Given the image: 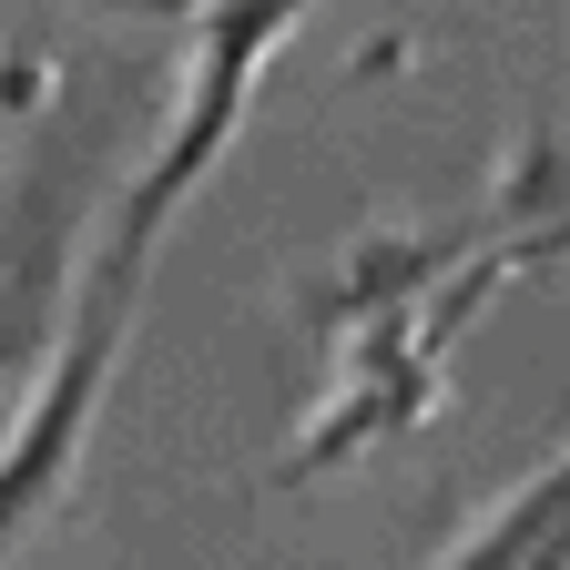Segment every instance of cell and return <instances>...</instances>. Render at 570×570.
I'll return each instance as SVG.
<instances>
[{"label": "cell", "instance_id": "cell-1", "mask_svg": "<svg viewBox=\"0 0 570 570\" xmlns=\"http://www.w3.org/2000/svg\"><path fill=\"white\" fill-rule=\"evenodd\" d=\"M142 275H154V255H122V245L92 255L82 296H71V316L41 356V387H21L11 428H0V560L41 530V510L82 469L92 417H102L112 367H122V336H132V306H142Z\"/></svg>", "mask_w": 570, "mask_h": 570}, {"label": "cell", "instance_id": "cell-2", "mask_svg": "<svg viewBox=\"0 0 570 570\" xmlns=\"http://www.w3.org/2000/svg\"><path fill=\"white\" fill-rule=\"evenodd\" d=\"M316 0H204L194 11V41H184V92H174V122L154 132V154H142V174L122 184V214H112V235L122 255H154L164 225L194 204V184L225 164V142L245 132L255 92H265V71L275 51L306 31Z\"/></svg>", "mask_w": 570, "mask_h": 570}, {"label": "cell", "instance_id": "cell-3", "mask_svg": "<svg viewBox=\"0 0 570 570\" xmlns=\"http://www.w3.org/2000/svg\"><path fill=\"white\" fill-rule=\"evenodd\" d=\"M82 204L92 174L82 154H41L11 204H0V407H21L31 367L51 356L61 316H71V245H82Z\"/></svg>", "mask_w": 570, "mask_h": 570}, {"label": "cell", "instance_id": "cell-4", "mask_svg": "<svg viewBox=\"0 0 570 570\" xmlns=\"http://www.w3.org/2000/svg\"><path fill=\"white\" fill-rule=\"evenodd\" d=\"M428 570H570V449L510 479Z\"/></svg>", "mask_w": 570, "mask_h": 570}, {"label": "cell", "instance_id": "cell-5", "mask_svg": "<svg viewBox=\"0 0 570 570\" xmlns=\"http://www.w3.org/2000/svg\"><path fill=\"white\" fill-rule=\"evenodd\" d=\"M102 11H174V21H194L204 0H102Z\"/></svg>", "mask_w": 570, "mask_h": 570}]
</instances>
